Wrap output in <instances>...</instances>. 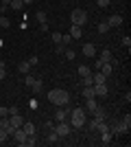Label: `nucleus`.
<instances>
[{
	"label": "nucleus",
	"mask_w": 131,
	"mask_h": 147,
	"mask_svg": "<svg viewBox=\"0 0 131 147\" xmlns=\"http://www.w3.org/2000/svg\"><path fill=\"white\" fill-rule=\"evenodd\" d=\"M112 70H114L112 61H107V64H103V66H100V73L105 75V77H109V75H112Z\"/></svg>",
	"instance_id": "nucleus-18"
},
{
	"label": "nucleus",
	"mask_w": 131,
	"mask_h": 147,
	"mask_svg": "<svg viewBox=\"0 0 131 147\" xmlns=\"http://www.w3.org/2000/svg\"><path fill=\"white\" fill-rule=\"evenodd\" d=\"M7 141H9V134H7L5 129L0 127V145H5V143H7Z\"/></svg>",
	"instance_id": "nucleus-30"
},
{
	"label": "nucleus",
	"mask_w": 131,
	"mask_h": 147,
	"mask_svg": "<svg viewBox=\"0 0 131 147\" xmlns=\"http://www.w3.org/2000/svg\"><path fill=\"white\" fill-rule=\"evenodd\" d=\"M92 114H94V121H105V119H107V110L103 108V105H98Z\"/></svg>",
	"instance_id": "nucleus-9"
},
{
	"label": "nucleus",
	"mask_w": 131,
	"mask_h": 147,
	"mask_svg": "<svg viewBox=\"0 0 131 147\" xmlns=\"http://www.w3.org/2000/svg\"><path fill=\"white\" fill-rule=\"evenodd\" d=\"M81 86H83V88H85V86H94L92 75H85V77H83V79H81Z\"/></svg>",
	"instance_id": "nucleus-24"
},
{
	"label": "nucleus",
	"mask_w": 131,
	"mask_h": 147,
	"mask_svg": "<svg viewBox=\"0 0 131 147\" xmlns=\"http://www.w3.org/2000/svg\"><path fill=\"white\" fill-rule=\"evenodd\" d=\"M79 75H81V77H85V75H92V68L83 64V66H79Z\"/></svg>",
	"instance_id": "nucleus-26"
},
{
	"label": "nucleus",
	"mask_w": 131,
	"mask_h": 147,
	"mask_svg": "<svg viewBox=\"0 0 131 147\" xmlns=\"http://www.w3.org/2000/svg\"><path fill=\"white\" fill-rule=\"evenodd\" d=\"M70 20H72V24L83 26V24L87 22V11H85V9H72V13H70Z\"/></svg>",
	"instance_id": "nucleus-3"
},
{
	"label": "nucleus",
	"mask_w": 131,
	"mask_h": 147,
	"mask_svg": "<svg viewBox=\"0 0 131 147\" xmlns=\"http://www.w3.org/2000/svg\"><path fill=\"white\" fill-rule=\"evenodd\" d=\"M9 123H11L13 127H22V123H24L22 121V114H20V112L18 114H9Z\"/></svg>",
	"instance_id": "nucleus-12"
},
{
	"label": "nucleus",
	"mask_w": 131,
	"mask_h": 147,
	"mask_svg": "<svg viewBox=\"0 0 131 147\" xmlns=\"http://www.w3.org/2000/svg\"><path fill=\"white\" fill-rule=\"evenodd\" d=\"M122 44H125L127 49H129V46H131V37H129V35H125V37H122Z\"/></svg>",
	"instance_id": "nucleus-39"
},
{
	"label": "nucleus",
	"mask_w": 131,
	"mask_h": 147,
	"mask_svg": "<svg viewBox=\"0 0 131 147\" xmlns=\"http://www.w3.org/2000/svg\"><path fill=\"white\" fill-rule=\"evenodd\" d=\"M81 53H83L85 57H94V55H96V46H94L92 42H87V44H83Z\"/></svg>",
	"instance_id": "nucleus-7"
},
{
	"label": "nucleus",
	"mask_w": 131,
	"mask_h": 147,
	"mask_svg": "<svg viewBox=\"0 0 131 147\" xmlns=\"http://www.w3.org/2000/svg\"><path fill=\"white\" fill-rule=\"evenodd\" d=\"M29 64H31V66H37V64H39V57H37V55L29 57Z\"/></svg>",
	"instance_id": "nucleus-37"
},
{
	"label": "nucleus",
	"mask_w": 131,
	"mask_h": 147,
	"mask_svg": "<svg viewBox=\"0 0 131 147\" xmlns=\"http://www.w3.org/2000/svg\"><path fill=\"white\" fill-rule=\"evenodd\" d=\"M13 9V11H20V9H22V7H24V2H22V0H11V5H9Z\"/></svg>",
	"instance_id": "nucleus-23"
},
{
	"label": "nucleus",
	"mask_w": 131,
	"mask_h": 147,
	"mask_svg": "<svg viewBox=\"0 0 131 147\" xmlns=\"http://www.w3.org/2000/svg\"><path fill=\"white\" fill-rule=\"evenodd\" d=\"M120 125H122V132H129L131 129V114H125L120 119Z\"/></svg>",
	"instance_id": "nucleus-15"
},
{
	"label": "nucleus",
	"mask_w": 131,
	"mask_h": 147,
	"mask_svg": "<svg viewBox=\"0 0 131 147\" xmlns=\"http://www.w3.org/2000/svg\"><path fill=\"white\" fill-rule=\"evenodd\" d=\"M48 101L53 105H68L70 103V92L68 90H61V88H55V90H50L48 92Z\"/></svg>",
	"instance_id": "nucleus-1"
},
{
	"label": "nucleus",
	"mask_w": 131,
	"mask_h": 147,
	"mask_svg": "<svg viewBox=\"0 0 131 147\" xmlns=\"http://www.w3.org/2000/svg\"><path fill=\"white\" fill-rule=\"evenodd\" d=\"M109 132H112V134H125V132H122V125H120V121H112L109 123Z\"/></svg>",
	"instance_id": "nucleus-13"
},
{
	"label": "nucleus",
	"mask_w": 131,
	"mask_h": 147,
	"mask_svg": "<svg viewBox=\"0 0 131 147\" xmlns=\"http://www.w3.org/2000/svg\"><path fill=\"white\" fill-rule=\"evenodd\" d=\"M5 77H7V68H5V66H0V81L5 79Z\"/></svg>",
	"instance_id": "nucleus-41"
},
{
	"label": "nucleus",
	"mask_w": 131,
	"mask_h": 147,
	"mask_svg": "<svg viewBox=\"0 0 131 147\" xmlns=\"http://www.w3.org/2000/svg\"><path fill=\"white\" fill-rule=\"evenodd\" d=\"M33 84H35V77H33V75H26V79H24V86H26V88H31Z\"/></svg>",
	"instance_id": "nucleus-31"
},
{
	"label": "nucleus",
	"mask_w": 131,
	"mask_h": 147,
	"mask_svg": "<svg viewBox=\"0 0 131 147\" xmlns=\"http://www.w3.org/2000/svg\"><path fill=\"white\" fill-rule=\"evenodd\" d=\"M9 117V105H0V119Z\"/></svg>",
	"instance_id": "nucleus-32"
},
{
	"label": "nucleus",
	"mask_w": 131,
	"mask_h": 147,
	"mask_svg": "<svg viewBox=\"0 0 131 147\" xmlns=\"http://www.w3.org/2000/svg\"><path fill=\"white\" fill-rule=\"evenodd\" d=\"M22 2H24V5H31V2H33V0H22Z\"/></svg>",
	"instance_id": "nucleus-43"
},
{
	"label": "nucleus",
	"mask_w": 131,
	"mask_h": 147,
	"mask_svg": "<svg viewBox=\"0 0 131 147\" xmlns=\"http://www.w3.org/2000/svg\"><path fill=\"white\" fill-rule=\"evenodd\" d=\"M33 145H37V136L31 134L29 138H26V147H33Z\"/></svg>",
	"instance_id": "nucleus-29"
},
{
	"label": "nucleus",
	"mask_w": 131,
	"mask_h": 147,
	"mask_svg": "<svg viewBox=\"0 0 131 147\" xmlns=\"http://www.w3.org/2000/svg\"><path fill=\"white\" fill-rule=\"evenodd\" d=\"M83 97H85V99L96 97V94H94V86H85V88H83Z\"/></svg>",
	"instance_id": "nucleus-21"
},
{
	"label": "nucleus",
	"mask_w": 131,
	"mask_h": 147,
	"mask_svg": "<svg viewBox=\"0 0 131 147\" xmlns=\"http://www.w3.org/2000/svg\"><path fill=\"white\" fill-rule=\"evenodd\" d=\"M31 64H29V59H24V61H20V66H18V70H20V73H22V75H29V73H31Z\"/></svg>",
	"instance_id": "nucleus-16"
},
{
	"label": "nucleus",
	"mask_w": 131,
	"mask_h": 147,
	"mask_svg": "<svg viewBox=\"0 0 131 147\" xmlns=\"http://www.w3.org/2000/svg\"><path fill=\"white\" fill-rule=\"evenodd\" d=\"M100 143H103V145H109V143H112V132H103V134H100Z\"/></svg>",
	"instance_id": "nucleus-22"
},
{
	"label": "nucleus",
	"mask_w": 131,
	"mask_h": 147,
	"mask_svg": "<svg viewBox=\"0 0 131 147\" xmlns=\"http://www.w3.org/2000/svg\"><path fill=\"white\" fill-rule=\"evenodd\" d=\"M53 129L57 132L59 138H66V136H70V132H72V125H70V123H63V121H57V125Z\"/></svg>",
	"instance_id": "nucleus-4"
},
{
	"label": "nucleus",
	"mask_w": 131,
	"mask_h": 147,
	"mask_svg": "<svg viewBox=\"0 0 131 147\" xmlns=\"http://www.w3.org/2000/svg\"><path fill=\"white\" fill-rule=\"evenodd\" d=\"M18 105H9V114H18Z\"/></svg>",
	"instance_id": "nucleus-40"
},
{
	"label": "nucleus",
	"mask_w": 131,
	"mask_h": 147,
	"mask_svg": "<svg viewBox=\"0 0 131 147\" xmlns=\"http://www.w3.org/2000/svg\"><path fill=\"white\" fill-rule=\"evenodd\" d=\"M11 138H13L15 143H18V145H22V147H24V145H26V138H29V136H26V132H24L22 127H15V132H13V136H11Z\"/></svg>",
	"instance_id": "nucleus-5"
},
{
	"label": "nucleus",
	"mask_w": 131,
	"mask_h": 147,
	"mask_svg": "<svg viewBox=\"0 0 131 147\" xmlns=\"http://www.w3.org/2000/svg\"><path fill=\"white\" fill-rule=\"evenodd\" d=\"M63 55H66V59H74V51L66 46V51H63Z\"/></svg>",
	"instance_id": "nucleus-33"
},
{
	"label": "nucleus",
	"mask_w": 131,
	"mask_h": 147,
	"mask_svg": "<svg viewBox=\"0 0 131 147\" xmlns=\"http://www.w3.org/2000/svg\"><path fill=\"white\" fill-rule=\"evenodd\" d=\"M103 64H107V61H112V53H109V49H105L103 53H100V57H98Z\"/></svg>",
	"instance_id": "nucleus-20"
},
{
	"label": "nucleus",
	"mask_w": 131,
	"mask_h": 147,
	"mask_svg": "<svg viewBox=\"0 0 131 147\" xmlns=\"http://www.w3.org/2000/svg\"><path fill=\"white\" fill-rule=\"evenodd\" d=\"M0 26H2V29H9V26H11V20L7 18V16H0Z\"/></svg>",
	"instance_id": "nucleus-27"
},
{
	"label": "nucleus",
	"mask_w": 131,
	"mask_h": 147,
	"mask_svg": "<svg viewBox=\"0 0 131 147\" xmlns=\"http://www.w3.org/2000/svg\"><path fill=\"white\" fill-rule=\"evenodd\" d=\"M0 66H5V61H2V59H0Z\"/></svg>",
	"instance_id": "nucleus-44"
},
{
	"label": "nucleus",
	"mask_w": 131,
	"mask_h": 147,
	"mask_svg": "<svg viewBox=\"0 0 131 147\" xmlns=\"http://www.w3.org/2000/svg\"><path fill=\"white\" fill-rule=\"evenodd\" d=\"M109 2H112V0H96V5H98L100 9H107V7H109Z\"/></svg>",
	"instance_id": "nucleus-34"
},
{
	"label": "nucleus",
	"mask_w": 131,
	"mask_h": 147,
	"mask_svg": "<svg viewBox=\"0 0 131 147\" xmlns=\"http://www.w3.org/2000/svg\"><path fill=\"white\" fill-rule=\"evenodd\" d=\"M7 5H11V0H0V7H2V9H5Z\"/></svg>",
	"instance_id": "nucleus-42"
},
{
	"label": "nucleus",
	"mask_w": 131,
	"mask_h": 147,
	"mask_svg": "<svg viewBox=\"0 0 131 147\" xmlns=\"http://www.w3.org/2000/svg\"><path fill=\"white\" fill-rule=\"evenodd\" d=\"M22 129L26 132V136L35 134V125H33V123H22Z\"/></svg>",
	"instance_id": "nucleus-19"
},
{
	"label": "nucleus",
	"mask_w": 131,
	"mask_h": 147,
	"mask_svg": "<svg viewBox=\"0 0 131 147\" xmlns=\"http://www.w3.org/2000/svg\"><path fill=\"white\" fill-rule=\"evenodd\" d=\"M92 79H94V84H107V77L103 73H92Z\"/></svg>",
	"instance_id": "nucleus-17"
},
{
	"label": "nucleus",
	"mask_w": 131,
	"mask_h": 147,
	"mask_svg": "<svg viewBox=\"0 0 131 147\" xmlns=\"http://www.w3.org/2000/svg\"><path fill=\"white\" fill-rule=\"evenodd\" d=\"M120 24H122V16H118V13H114V16L107 18V26L109 29H118Z\"/></svg>",
	"instance_id": "nucleus-6"
},
{
	"label": "nucleus",
	"mask_w": 131,
	"mask_h": 147,
	"mask_svg": "<svg viewBox=\"0 0 131 147\" xmlns=\"http://www.w3.org/2000/svg\"><path fill=\"white\" fill-rule=\"evenodd\" d=\"M107 31H109L107 22H100V24H98V33H107Z\"/></svg>",
	"instance_id": "nucleus-36"
},
{
	"label": "nucleus",
	"mask_w": 131,
	"mask_h": 147,
	"mask_svg": "<svg viewBox=\"0 0 131 147\" xmlns=\"http://www.w3.org/2000/svg\"><path fill=\"white\" fill-rule=\"evenodd\" d=\"M72 40H79V37L83 35V26H76V24H72L70 26V33H68Z\"/></svg>",
	"instance_id": "nucleus-11"
},
{
	"label": "nucleus",
	"mask_w": 131,
	"mask_h": 147,
	"mask_svg": "<svg viewBox=\"0 0 131 147\" xmlns=\"http://www.w3.org/2000/svg\"><path fill=\"white\" fill-rule=\"evenodd\" d=\"M46 141H48V143H57V141H59V136H57V132H55L53 127H50V132H48V138H46Z\"/></svg>",
	"instance_id": "nucleus-25"
},
{
	"label": "nucleus",
	"mask_w": 131,
	"mask_h": 147,
	"mask_svg": "<svg viewBox=\"0 0 131 147\" xmlns=\"http://www.w3.org/2000/svg\"><path fill=\"white\" fill-rule=\"evenodd\" d=\"M35 18H37V22H39V24H44V22L48 20V16H46V11H37V16H35Z\"/></svg>",
	"instance_id": "nucleus-28"
},
{
	"label": "nucleus",
	"mask_w": 131,
	"mask_h": 147,
	"mask_svg": "<svg viewBox=\"0 0 131 147\" xmlns=\"http://www.w3.org/2000/svg\"><path fill=\"white\" fill-rule=\"evenodd\" d=\"M70 125H72V127H83V125H85V121H87V110L85 108H74V110L70 112Z\"/></svg>",
	"instance_id": "nucleus-2"
},
{
	"label": "nucleus",
	"mask_w": 131,
	"mask_h": 147,
	"mask_svg": "<svg viewBox=\"0 0 131 147\" xmlns=\"http://www.w3.org/2000/svg\"><path fill=\"white\" fill-rule=\"evenodd\" d=\"M94 94L96 97H107V84H94Z\"/></svg>",
	"instance_id": "nucleus-10"
},
{
	"label": "nucleus",
	"mask_w": 131,
	"mask_h": 147,
	"mask_svg": "<svg viewBox=\"0 0 131 147\" xmlns=\"http://www.w3.org/2000/svg\"><path fill=\"white\" fill-rule=\"evenodd\" d=\"M66 117H68V108H66V105H59L55 110V121H66Z\"/></svg>",
	"instance_id": "nucleus-8"
},
{
	"label": "nucleus",
	"mask_w": 131,
	"mask_h": 147,
	"mask_svg": "<svg viewBox=\"0 0 131 147\" xmlns=\"http://www.w3.org/2000/svg\"><path fill=\"white\" fill-rule=\"evenodd\" d=\"M96 108H98V103H96V97H92V99H85V110L90 112V114H92V112L96 110Z\"/></svg>",
	"instance_id": "nucleus-14"
},
{
	"label": "nucleus",
	"mask_w": 131,
	"mask_h": 147,
	"mask_svg": "<svg viewBox=\"0 0 131 147\" xmlns=\"http://www.w3.org/2000/svg\"><path fill=\"white\" fill-rule=\"evenodd\" d=\"M33 90H39V88H42V79H35V84H33Z\"/></svg>",
	"instance_id": "nucleus-38"
},
{
	"label": "nucleus",
	"mask_w": 131,
	"mask_h": 147,
	"mask_svg": "<svg viewBox=\"0 0 131 147\" xmlns=\"http://www.w3.org/2000/svg\"><path fill=\"white\" fill-rule=\"evenodd\" d=\"M61 40H63L61 33H53V42H55V44H61Z\"/></svg>",
	"instance_id": "nucleus-35"
}]
</instances>
